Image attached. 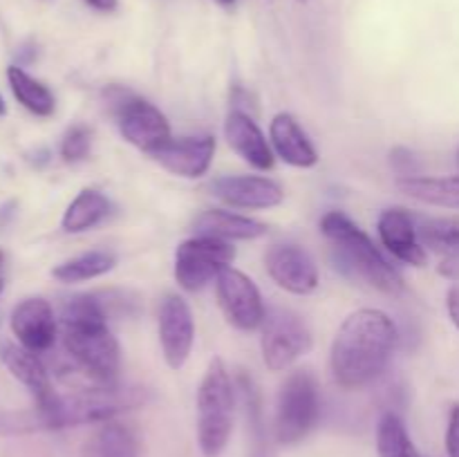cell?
<instances>
[{"label": "cell", "mask_w": 459, "mask_h": 457, "mask_svg": "<svg viewBox=\"0 0 459 457\" xmlns=\"http://www.w3.org/2000/svg\"><path fill=\"white\" fill-rule=\"evenodd\" d=\"M195 236L215 237V240L233 242V240H258L267 236L269 227L260 220L249 218V215L233 213L224 209H206L193 222Z\"/></svg>", "instance_id": "ffe728a7"}, {"label": "cell", "mask_w": 459, "mask_h": 457, "mask_svg": "<svg viewBox=\"0 0 459 457\" xmlns=\"http://www.w3.org/2000/svg\"><path fill=\"white\" fill-rule=\"evenodd\" d=\"M139 439L130 426L103 421L81 446V457H139Z\"/></svg>", "instance_id": "44dd1931"}, {"label": "cell", "mask_w": 459, "mask_h": 457, "mask_svg": "<svg viewBox=\"0 0 459 457\" xmlns=\"http://www.w3.org/2000/svg\"><path fill=\"white\" fill-rule=\"evenodd\" d=\"M211 193L231 209L267 211L281 206L285 191L264 175H222L211 182Z\"/></svg>", "instance_id": "4fadbf2b"}, {"label": "cell", "mask_w": 459, "mask_h": 457, "mask_svg": "<svg viewBox=\"0 0 459 457\" xmlns=\"http://www.w3.org/2000/svg\"><path fill=\"white\" fill-rule=\"evenodd\" d=\"M321 417V390L312 370H294L281 384L276 397L273 435L278 444L303 442Z\"/></svg>", "instance_id": "8992f818"}, {"label": "cell", "mask_w": 459, "mask_h": 457, "mask_svg": "<svg viewBox=\"0 0 459 457\" xmlns=\"http://www.w3.org/2000/svg\"><path fill=\"white\" fill-rule=\"evenodd\" d=\"M112 202L97 188H83L67 204L61 218V228L65 233H85L103 222L110 215Z\"/></svg>", "instance_id": "7402d4cb"}, {"label": "cell", "mask_w": 459, "mask_h": 457, "mask_svg": "<svg viewBox=\"0 0 459 457\" xmlns=\"http://www.w3.org/2000/svg\"><path fill=\"white\" fill-rule=\"evenodd\" d=\"M446 312L451 323L455 325V330L459 332V285L448 287L446 291Z\"/></svg>", "instance_id": "4dcf8cb0"}, {"label": "cell", "mask_w": 459, "mask_h": 457, "mask_svg": "<svg viewBox=\"0 0 459 457\" xmlns=\"http://www.w3.org/2000/svg\"><path fill=\"white\" fill-rule=\"evenodd\" d=\"M148 392L143 388H124V385H97L72 394H56L49 406H36V430L72 428L81 424H103L119 412L143 406Z\"/></svg>", "instance_id": "277c9868"}, {"label": "cell", "mask_w": 459, "mask_h": 457, "mask_svg": "<svg viewBox=\"0 0 459 457\" xmlns=\"http://www.w3.org/2000/svg\"><path fill=\"white\" fill-rule=\"evenodd\" d=\"M269 143L273 148V155L294 168H314L318 164L316 148L290 112H278L272 119Z\"/></svg>", "instance_id": "d6986e66"}, {"label": "cell", "mask_w": 459, "mask_h": 457, "mask_svg": "<svg viewBox=\"0 0 459 457\" xmlns=\"http://www.w3.org/2000/svg\"><path fill=\"white\" fill-rule=\"evenodd\" d=\"M446 453L448 457H459V403L451 408V415H448Z\"/></svg>", "instance_id": "f546056e"}, {"label": "cell", "mask_w": 459, "mask_h": 457, "mask_svg": "<svg viewBox=\"0 0 459 457\" xmlns=\"http://www.w3.org/2000/svg\"><path fill=\"white\" fill-rule=\"evenodd\" d=\"M321 231L330 240L332 260L341 273L368 282L388 296L402 294V273L385 260L372 237L343 211H327L321 218Z\"/></svg>", "instance_id": "3957f363"}, {"label": "cell", "mask_w": 459, "mask_h": 457, "mask_svg": "<svg viewBox=\"0 0 459 457\" xmlns=\"http://www.w3.org/2000/svg\"><path fill=\"white\" fill-rule=\"evenodd\" d=\"M264 267L269 278L276 282L281 289L290 291L294 296H309L318 289L316 260L312 258L307 249L300 245H273L264 254Z\"/></svg>", "instance_id": "7c38bea8"}, {"label": "cell", "mask_w": 459, "mask_h": 457, "mask_svg": "<svg viewBox=\"0 0 459 457\" xmlns=\"http://www.w3.org/2000/svg\"><path fill=\"white\" fill-rule=\"evenodd\" d=\"M117 264V258L110 251L103 249H92L85 251V254L74 255V258L65 260V263L56 264L52 269V276L58 282H65V285H74V282H85L94 280V278L106 276L108 272H112Z\"/></svg>", "instance_id": "d4e9b609"}, {"label": "cell", "mask_w": 459, "mask_h": 457, "mask_svg": "<svg viewBox=\"0 0 459 457\" xmlns=\"http://www.w3.org/2000/svg\"><path fill=\"white\" fill-rule=\"evenodd\" d=\"M215 137L211 134H191V137H170L151 155L157 164L170 175L184 179H197L209 173L215 157Z\"/></svg>", "instance_id": "5bb4252c"}, {"label": "cell", "mask_w": 459, "mask_h": 457, "mask_svg": "<svg viewBox=\"0 0 459 457\" xmlns=\"http://www.w3.org/2000/svg\"><path fill=\"white\" fill-rule=\"evenodd\" d=\"M397 345V323L384 309H357L341 323L332 341V379L343 390L366 388L384 375Z\"/></svg>", "instance_id": "6da1fadb"}, {"label": "cell", "mask_w": 459, "mask_h": 457, "mask_svg": "<svg viewBox=\"0 0 459 457\" xmlns=\"http://www.w3.org/2000/svg\"><path fill=\"white\" fill-rule=\"evenodd\" d=\"M377 233H379L381 245L394 258L402 260L403 264L426 267V263H429V251L421 245L415 218H412L411 211L402 209V206L381 211L379 220H377Z\"/></svg>", "instance_id": "2e32d148"}, {"label": "cell", "mask_w": 459, "mask_h": 457, "mask_svg": "<svg viewBox=\"0 0 459 457\" xmlns=\"http://www.w3.org/2000/svg\"><path fill=\"white\" fill-rule=\"evenodd\" d=\"M9 327H12V334L16 336V343L36 354L48 352L56 343L58 318L49 300L40 298V296L21 300L12 309Z\"/></svg>", "instance_id": "9a60e30c"}, {"label": "cell", "mask_w": 459, "mask_h": 457, "mask_svg": "<svg viewBox=\"0 0 459 457\" xmlns=\"http://www.w3.org/2000/svg\"><path fill=\"white\" fill-rule=\"evenodd\" d=\"M390 166L402 177H417L420 175V164H417L415 155L408 148H394V151H390Z\"/></svg>", "instance_id": "f1b7e54d"}, {"label": "cell", "mask_w": 459, "mask_h": 457, "mask_svg": "<svg viewBox=\"0 0 459 457\" xmlns=\"http://www.w3.org/2000/svg\"><path fill=\"white\" fill-rule=\"evenodd\" d=\"M224 137H227L231 151L240 160H245L251 168L272 170L273 164H276L272 143L264 137V133L255 124L254 116L247 115L245 110L229 112L227 121H224Z\"/></svg>", "instance_id": "e0dca14e"}, {"label": "cell", "mask_w": 459, "mask_h": 457, "mask_svg": "<svg viewBox=\"0 0 459 457\" xmlns=\"http://www.w3.org/2000/svg\"><path fill=\"white\" fill-rule=\"evenodd\" d=\"M108 101L121 137L146 155L173 137L166 115L148 99L137 97L130 90L112 88L108 90Z\"/></svg>", "instance_id": "52a82bcc"}, {"label": "cell", "mask_w": 459, "mask_h": 457, "mask_svg": "<svg viewBox=\"0 0 459 457\" xmlns=\"http://www.w3.org/2000/svg\"><path fill=\"white\" fill-rule=\"evenodd\" d=\"M233 260L236 249L231 242L193 236L175 251V280L184 291H202L209 282L218 280L220 273L231 267Z\"/></svg>", "instance_id": "9c48e42d"}, {"label": "cell", "mask_w": 459, "mask_h": 457, "mask_svg": "<svg viewBox=\"0 0 459 457\" xmlns=\"http://www.w3.org/2000/svg\"><path fill=\"white\" fill-rule=\"evenodd\" d=\"M157 332L164 361L170 370H182L195 345V318L186 298L178 294L164 296L157 314Z\"/></svg>", "instance_id": "8fae6325"}, {"label": "cell", "mask_w": 459, "mask_h": 457, "mask_svg": "<svg viewBox=\"0 0 459 457\" xmlns=\"http://www.w3.org/2000/svg\"><path fill=\"white\" fill-rule=\"evenodd\" d=\"M0 361H3V366L12 372L13 379L21 381V384L30 390L36 406H49V403L56 399L58 392H54L48 367L43 366L39 354L22 348L21 343L4 341V343H0Z\"/></svg>", "instance_id": "ac0fdd59"}, {"label": "cell", "mask_w": 459, "mask_h": 457, "mask_svg": "<svg viewBox=\"0 0 459 457\" xmlns=\"http://www.w3.org/2000/svg\"><path fill=\"white\" fill-rule=\"evenodd\" d=\"M4 115H7V103H4L3 94H0V116H4Z\"/></svg>", "instance_id": "d6a6232c"}, {"label": "cell", "mask_w": 459, "mask_h": 457, "mask_svg": "<svg viewBox=\"0 0 459 457\" xmlns=\"http://www.w3.org/2000/svg\"><path fill=\"white\" fill-rule=\"evenodd\" d=\"M7 81L16 101L34 116H52L56 110V97L43 81L34 79L18 65L7 67Z\"/></svg>", "instance_id": "cb8c5ba5"}, {"label": "cell", "mask_w": 459, "mask_h": 457, "mask_svg": "<svg viewBox=\"0 0 459 457\" xmlns=\"http://www.w3.org/2000/svg\"><path fill=\"white\" fill-rule=\"evenodd\" d=\"M377 453L379 457H421L408 435L406 424L397 412H385L377 426Z\"/></svg>", "instance_id": "4316f807"}, {"label": "cell", "mask_w": 459, "mask_h": 457, "mask_svg": "<svg viewBox=\"0 0 459 457\" xmlns=\"http://www.w3.org/2000/svg\"><path fill=\"white\" fill-rule=\"evenodd\" d=\"M215 296H218L224 318L236 330L254 332L264 323L267 307H264L263 294L258 285L240 269L227 267L220 273L215 280Z\"/></svg>", "instance_id": "30bf717a"}, {"label": "cell", "mask_w": 459, "mask_h": 457, "mask_svg": "<svg viewBox=\"0 0 459 457\" xmlns=\"http://www.w3.org/2000/svg\"><path fill=\"white\" fill-rule=\"evenodd\" d=\"M63 348L74 366L97 385L119 379L121 348L108 327V312L97 294H76L61 305Z\"/></svg>", "instance_id": "7a4b0ae2"}, {"label": "cell", "mask_w": 459, "mask_h": 457, "mask_svg": "<svg viewBox=\"0 0 459 457\" xmlns=\"http://www.w3.org/2000/svg\"><path fill=\"white\" fill-rule=\"evenodd\" d=\"M3 264H4V254H3V251H0V267H3Z\"/></svg>", "instance_id": "e575fe53"}, {"label": "cell", "mask_w": 459, "mask_h": 457, "mask_svg": "<svg viewBox=\"0 0 459 457\" xmlns=\"http://www.w3.org/2000/svg\"><path fill=\"white\" fill-rule=\"evenodd\" d=\"M299 3H307V0H299Z\"/></svg>", "instance_id": "74e56055"}, {"label": "cell", "mask_w": 459, "mask_h": 457, "mask_svg": "<svg viewBox=\"0 0 459 457\" xmlns=\"http://www.w3.org/2000/svg\"><path fill=\"white\" fill-rule=\"evenodd\" d=\"M312 345V330L300 314L285 307L269 309L264 323L260 325V352L269 370H287L300 357H305Z\"/></svg>", "instance_id": "ba28073f"}, {"label": "cell", "mask_w": 459, "mask_h": 457, "mask_svg": "<svg viewBox=\"0 0 459 457\" xmlns=\"http://www.w3.org/2000/svg\"><path fill=\"white\" fill-rule=\"evenodd\" d=\"M457 168H459V148H457Z\"/></svg>", "instance_id": "8d00e7d4"}, {"label": "cell", "mask_w": 459, "mask_h": 457, "mask_svg": "<svg viewBox=\"0 0 459 457\" xmlns=\"http://www.w3.org/2000/svg\"><path fill=\"white\" fill-rule=\"evenodd\" d=\"M3 289H4V280H3V278H0V294H3Z\"/></svg>", "instance_id": "d590c367"}, {"label": "cell", "mask_w": 459, "mask_h": 457, "mask_svg": "<svg viewBox=\"0 0 459 457\" xmlns=\"http://www.w3.org/2000/svg\"><path fill=\"white\" fill-rule=\"evenodd\" d=\"M218 4H222V7H233L236 4V0H215Z\"/></svg>", "instance_id": "836d02e7"}, {"label": "cell", "mask_w": 459, "mask_h": 457, "mask_svg": "<svg viewBox=\"0 0 459 457\" xmlns=\"http://www.w3.org/2000/svg\"><path fill=\"white\" fill-rule=\"evenodd\" d=\"M92 148V130L83 124H74L65 130L61 139V157L70 164L88 160Z\"/></svg>", "instance_id": "83f0119b"}, {"label": "cell", "mask_w": 459, "mask_h": 457, "mask_svg": "<svg viewBox=\"0 0 459 457\" xmlns=\"http://www.w3.org/2000/svg\"><path fill=\"white\" fill-rule=\"evenodd\" d=\"M417 233L426 251H433L444 258H459V215L421 220Z\"/></svg>", "instance_id": "484cf974"}, {"label": "cell", "mask_w": 459, "mask_h": 457, "mask_svg": "<svg viewBox=\"0 0 459 457\" xmlns=\"http://www.w3.org/2000/svg\"><path fill=\"white\" fill-rule=\"evenodd\" d=\"M85 4H90V7L101 13H110L119 7V0H85Z\"/></svg>", "instance_id": "1f68e13d"}, {"label": "cell", "mask_w": 459, "mask_h": 457, "mask_svg": "<svg viewBox=\"0 0 459 457\" xmlns=\"http://www.w3.org/2000/svg\"><path fill=\"white\" fill-rule=\"evenodd\" d=\"M397 188L406 193L412 200L429 206H442V209L459 211V175H448V177H399Z\"/></svg>", "instance_id": "603a6c76"}, {"label": "cell", "mask_w": 459, "mask_h": 457, "mask_svg": "<svg viewBox=\"0 0 459 457\" xmlns=\"http://www.w3.org/2000/svg\"><path fill=\"white\" fill-rule=\"evenodd\" d=\"M236 388L222 358H211L197 388V444L204 457H220L233 433Z\"/></svg>", "instance_id": "5b68a950"}]
</instances>
